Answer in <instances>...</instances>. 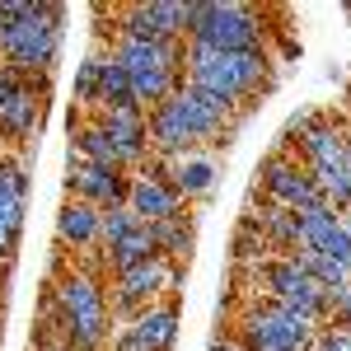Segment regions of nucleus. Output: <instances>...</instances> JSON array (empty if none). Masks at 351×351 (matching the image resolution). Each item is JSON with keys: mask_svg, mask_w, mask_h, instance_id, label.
Returning <instances> with one entry per match:
<instances>
[{"mask_svg": "<svg viewBox=\"0 0 351 351\" xmlns=\"http://www.w3.org/2000/svg\"><path fill=\"white\" fill-rule=\"evenodd\" d=\"M267 52H206L183 43V80L206 89L211 99H220L234 112L243 99H253L263 80H267Z\"/></svg>", "mask_w": 351, "mask_h": 351, "instance_id": "1", "label": "nucleus"}, {"mask_svg": "<svg viewBox=\"0 0 351 351\" xmlns=\"http://www.w3.org/2000/svg\"><path fill=\"white\" fill-rule=\"evenodd\" d=\"M52 304L71 351H99L108 342V291L99 276L71 267L61 281H52Z\"/></svg>", "mask_w": 351, "mask_h": 351, "instance_id": "2", "label": "nucleus"}, {"mask_svg": "<svg viewBox=\"0 0 351 351\" xmlns=\"http://www.w3.org/2000/svg\"><path fill=\"white\" fill-rule=\"evenodd\" d=\"M188 43L206 47V52H263L267 47V19L253 5H234V0H192Z\"/></svg>", "mask_w": 351, "mask_h": 351, "instance_id": "3", "label": "nucleus"}, {"mask_svg": "<svg viewBox=\"0 0 351 351\" xmlns=\"http://www.w3.org/2000/svg\"><path fill=\"white\" fill-rule=\"evenodd\" d=\"M108 52L122 61L141 112L160 108L164 99L183 84V43H141V38H122L117 33Z\"/></svg>", "mask_w": 351, "mask_h": 351, "instance_id": "4", "label": "nucleus"}, {"mask_svg": "<svg viewBox=\"0 0 351 351\" xmlns=\"http://www.w3.org/2000/svg\"><path fill=\"white\" fill-rule=\"evenodd\" d=\"M319 328L309 314H300V309H286V304H253L248 314L239 319V332H234V342L243 351H309L314 347V337H319Z\"/></svg>", "mask_w": 351, "mask_h": 351, "instance_id": "5", "label": "nucleus"}, {"mask_svg": "<svg viewBox=\"0 0 351 351\" xmlns=\"http://www.w3.org/2000/svg\"><path fill=\"white\" fill-rule=\"evenodd\" d=\"M253 281L267 291L271 304L300 309V314H309L314 324L332 319V295H328L324 286H314V281L295 267V258H291V253H271L267 263H258V267H253Z\"/></svg>", "mask_w": 351, "mask_h": 351, "instance_id": "6", "label": "nucleus"}, {"mask_svg": "<svg viewBox=\"0 0 351 351\" xmlns=\"http://www.w3.org/2000/svg\"><path fill=\"white\" fill-rule=\"evenodd\" d=\"M178 281H183V271H178V263H169V258H150V263H141V267H132V271H117V276H112V314L141 319V314L155 309L160 295L173 291Z\"/></svg>", "mask_w": 351, "mask_h": 351, "instance_id": "7", "label": "nucleus"}, {"mask_svg": "<svg viewBox=\"0 0 351 351\" xmlns=\"http://www.w3.org/2000/svg\"><path fill=\"white\" fill-rule=\"evenodd\" d=\"M258 188H263L267 202L286 206V211L324 206V192H319V183L309 178V169H304L300 160H291V155H281V150L258 164Z\"/></svg>", "mask_w": 351, "mask_h": 351, "instance_id": "8", "label": "nucleus"}, {"mask_svg": "<svg viewBox=\"0 0 351 351\" xmlns=\"http://www.w3.org/2000/svg\"><path fill=\"white\" fill-rule=\"evenodd\" d=\"M117 33L141 38V43H188V5H178V0L127 5L117 19Z\"/></svg>", "mask_w": 351, "mask_h": 351, "instance_id": "9", "label": "nucleus"}, {"mask_svg": "<svg viewBox=\"0 0 351 351\" xmlns=\"http://www.w3.org/2000/svg\"><path fill=\"white\" fill-rule=\"evenodd\" d=\"M127 183H132V173H122V169H104V164H89V160H80V155L66 160L71 202H84V206H94V211L127 206Z\"/></svg>", "mask_w": 351, "mask_h": 351, "instance_id": "10", "label": "nucleus"}, {"mask_svg": "<svg viewBox=\"0 0 351 351\" xmlns=\"http://www.w3.org/2000/svg\"><path fill=\"white\" fill-rule=\"evenodd\" d=\"M127 206L136 211L141 225H160V220H169V216L183 211V197L173 192V183H169L164 160H150L145 169L132 173V183H127Z\"/></svg>", "mask_w": 351, "mask_h": 351, "instance_id": "11", "label": "nucleus"}, {"mask_svg": "<svg viewBox=\"0 0 351 351\" xmlns=\"http://www.w3.org/2000/svg\"><path fill=\"white\" fill-rule=\"evenodd\" d=\"M173 108H178V117H183V127H188L192 145L202 150V145H216V136L225 132V122H230V108L220 104V99H211L206 89H197V84H178L173 94Z\"/></svg>", "mask_w": 351, "mask_h": 351, "instance_id": "12", "label": "nucleus"}, {"mask_svg": "<svg viewBox=\"0 0 351 351\" xmlns=\"http://www.w3.org/2000/svg\"><path fill=\"white\" fill-rule=\"evenodd\" d=\"M173 342H178V309L155 304L112 337V351H173Z\"/></svg>", "mask_w": 351, "mask_h": 351, "instance_id": "13", "label": "nucleus"}, {"mask_svg": "<svg viewBox=\"0 0 351 351\" xmlns=\"http://www.w3.org/2000/svg\"><path fill=\"white\" fill-rule=\"evenodd\" d=\"M99 127L112 136L122 169H141L150 160V127H145V112L141 108H117V112H99Z\"/></svg>", "mask_w": 351, "mask_h": 351, "instance_id": "14", "label": "nucleus"}, {"mask_svg": "<svg viewBox=\"0 0 351 351\" xmlns=\"http://www.w3.org/2000/svg\"><path fill=\"white\" fill-rule=\"evenodd\" d=\"M43 94H47V80H28L5 108H0V141H28V136L43 127Z\"/></svg>", "mask_w": 351, "mask_h": 351, "instance_id": "15", "label": "nucleus"}, {"mask_svg": "<svg viewBox=\"0 0 351 351\" xmlns=\"http://www.w3.org/2000/svg\"><path fill=\"white\" fill-rule=\"evenodd\" d=\"M164 169H169V183L183 202H197V197H206L216 188V160L206 150H188L178 160H164Z\"/></svg>", "mask_w": 351, "mask_h": 351, "instance_id": "16", "label": "nucleus"}, {"mask_svg": "<svg viewBox=\"0 0 351 351\" xmlns=\"http://www.w3.org/2000/svg\"><path fill=\"white\" fill-rule=\"evenodd\" d=\"M243 225H253L267 239L271 253H295V211H286L276 202H263V206H248Z\"/></svg>", "mask_w": 351, "mask_h": 351, "instance_id": "17", "label": "nucleus"}, {"mask_svg": "<svg viewBox=\"0 0 351 351\" xmlns=\"http://www.w3.org/2000/svg\"><path fill=\"white\" fill-rule=\"evenodd\" d=\"M99 225H104V211L84 202H66L56 211V239L66 248H99Z\"/></svg>", "mask_w": 351, "mask_h": 351, "instance_id": "18", "label": "nucleus"}, {"mask_svg": "<svg viewBox=\"0 0 351 351\" xmlns=\"http://www.w3.org/2000/svg\"><path fill=\"white\" fill-rule=\"evenodd\" d=\"M117 108H136L132 80H127L122 61L112 52H99V112H117Z\"/></svg>", "mask_w": 351, "mask_h": 351, "instance_id": "19", "label": "nucleus"}, {"mask_svg": "<svg viewBox=\"0 0 351 351\" xmlns=\"http://www.w3.org/2000/svg\"><path fill=\"white\" fill-rule=\"evenodd\" d=\"M150 258H160V253H155V239H150V225L104 248V267H108L112 276H117V271H132V267H141V263H150Z\"/></svg>", "mask_w": 351, "mask_h": 351, "instance_id": "20", "label": "nucleus"}, {"mask_svg": "<svg viewBox=\"0 0 351 351\" xmlns=\"http://www.w3.org/2000/svg\"><path fill=\"white\" fill-rule=\"evenodd\" d=\"M291 258H295V267L304 271V276H309L314 286H324L328 295H337V291H342V286L351 281V267H347V263H337V258H324V253H309V248H295Z\"/></svg>", "mask_w": 351, "mask_h": 351, "instance_id": "21", "label": "nucleus"}, {"mask_svg": "<svg viewBox=\"0 0 351 351\" xmlns=\"http://www.w3.org/2000/svg\"><path fill=\"white\" fill-rule=\"evenodd\" d=\"M150 239H155V253H160V258L183 263V258H192V220L178 211V216L150 225Z\"/></svg>", "mask_w": 351, "mask_h": 351, "instance_id": "22", "label": "nucleus"}, {"mask_svg": "<svg viewBox=\"0 0 351 351\" xmlns=\"http://www.w3.org/2000/svg\"><path fill=\"white\" fill-rule=\"evenodd\" d=\"M24 211H28V202L0 206V263H10L14 248H19V239H24Z\"/></svg>", "mask_w": 351, "mask_h": 351, "instance_id": "23", "label": "nucleus"}, {"mask_svg": "<svg viewBox=\"0 0 351 351\" xmlns=\"http://www.w3.org/2000/svg\"><path fill=\"white\" fill-rule=\"evenodd\" d=\"M136 230H145V225L136 220L132 206H112V211H104V225H99V248L127 239V234H136Z\"/></svg>", "mask_w": 351, "mask_h": 351, "instance_id": "24", "label": "nucleus"}, {"mask_svg": "<svg viewBox=\"0 0 351 351\" xmlns=\"http://www.w3.org/2000/svg\"><path fill=\"white\" fill-rule=\"evenodd\" d=\"M14 202H28V173L19 160L0 155V206H14Z\"/></svg>", "mask_w": 351, "mask_h": 351, "instance_id": "25", "label": "nucleus"}, {"mask_svg": "<svg viewBox=\"0 0 351 351\" xmlns=\"http://www.w3.org/2000/svg\"><path fill=\"white\" fill-rule=\"evenodd\" d=\"M75 108H99V52L84 56L80 71H75Z\"/></svg>", "mask_w": 351, "mask_h": 351, "instance_id": "26", "label": "nucleus"}, {"mask_svg": "<svg viewBox=\"0 0 351 351\" xmlns=\"http://www.w3.org/2000/svg\"><path fill=\"white\" fill-rule=\"evenodd\" d=\"M234 258H239V263H253V267H258V263H267V258H271V248H267V239H263V234H258L253 225H243V230H239V239H234Z\"/></svg>", "mask_w": 351, "mask_h": 351, "instance_id": "27", "label": "nucleus"}, {"mask_svg": "<svg viewBox=\"0 0 351 351\" xmlns=\"http://www.w3.org/2000/svg\"><path fill=\"white\" fill-rule=\"evenodd\" d=\"M309 351H351V328H342V324L324 328V332L314 337V347H309Z\"/></svg>", "mask_w": 351, "mask_h": 351, "instance_id": "28", "label": "nucleus"}, {"mask_svg": "<svg viewBox=\"0 0 351 351\" xmlns=\"http://www.w3.org/2000/svg\"><path fill=\"white\" fill-rule=\"evenodd\" d=\"M24 84H28V80L14 71V66H5V61H0V108H5V104H10V99L24 89Z\"/></svg>", "mask_w": 351, "mask_h": 351, "instance_id": "29", "label": "nucleus"}, {"mask_svg": "<svg viewBox=\"0 0 351 351\" xmlns=\"http://www.w3.org/2000/svg\"><path fill=\"white\" fill-rule=\"evenodd\" d=\"M347 319H351V281L332 295V324H347Z\"/></svg>", "mask_w": 351, "mask_h": 351, "instance_id": "30", "label": "nucleus"}, {"mask_svg": "<svg viewBox=\"0 0 351 351\" xmlns=\"http://www.w3.org/2000/svg\"><path fill=\"white\" fill-rule=\"evenodd\" d=\"M211 351H243V347L234 342V337H216V342H211Z\"/></svg>", "mask_w": 351, "mask_h": 351, "instance_id": "31", "label": "nucleus"}, {"mask_svg": "<svg viewBox=\"0 0 351 351\" xmlns=\"http://www.w3.org/2000/svg\"><path fill=\"white\" fill-rule=\"evenodd\" d=\"M342 239H347V253H351V216L342 211Z\"/></svg>", "mask_w": 351, "mask_h": 351, "instance_id": "32", "label": "nucleus"}, {"mask_svg": "<svg viewBox=\"0 0 351 351\" xmlns=\"http://www.w3.org/2000/svg\"><path fill=\"white\" fill-rule=\"evenodd\" d=\"M347 122H351V84H347Z\"/></svg>", "mask_w": 351, "mask_h": 351, "instance_id": "33", "label": "nucleus"}, {"mask_svg": "<svg viewBox=\"0 0 351 351\" xmlns=\"http://www.w3.org/2000/svg\"><path fill=\"white\" fill-rule=\"evenodd\" d=\"M347 178H351V150H347Z\"/></svg>", "mask_w": 351, "mask_h": 351, "instance_id": "34", "label": "nucleus"}, {"mask_svg": "<svg viewBox=\"0 0 351 351\" xmlns=\"http://www.w3.org/2000/svg\"><path fill=\"white\" fill-rule=\"evenodd\" d=\"M347 216H351V211H347Z\"/></svg>", "mask_w": 351, "mask_h": 351, "instance_id": "35", "label": "nucleus"}]
</instances>
